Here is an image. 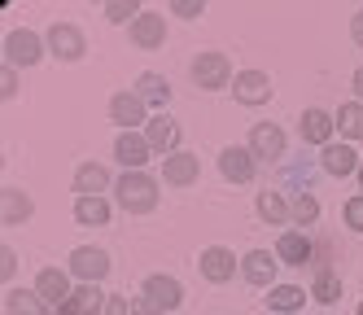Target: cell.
<instances>
[{"label": "cell", "mask_w": 363, "mask_h": 315, "mask_svg": "<svg viewBox=\"0 0 363 315\" xmlns=\"http://www.w3.org/2000/svg\"><path fill=\"white\" fill-rule=\"evenodd\" d=\"M13 272H18V254H13V250L5 245V250H0V276H5V280H9Z\"/></svg>", "instance_id": "obj_36"}, {"label": "cell", "mask_w": 363, "mask_h": 315, "mask_svg": "<svg viewBox=\"0 0 363 315\" xmlns=\"http://www.w3.org/2000/svg\"><path fill=\"white\" fill-rule=\"evenodd\" d=\"M333 118H337V131H342V140H363V101H346Z\"/></svg>", "instance_id": "obj_26"}, {"label": "cell", "mask_w": 363, "mask_h": 315, "mask_svg": "<svg viewBox=\"0 0 363 315\" xmlns=\"http://www.w3.org/2000/svg\"><path fill=\"white\" fill-rule=\"evenodd\" d=\"M44 57V40L35 31H9L5 35V62L18 70V66H35Z\"/></svg>", "instance_id": "obj_4"}, {"label": "cell", "mask_w": 363, "mask_h": 315, "mask_svg": "<svg viewBox=\"0 0 363 315\" xmlns=\"http://www.w3.org/2000/svg\"><path fill=\"white\" fill-rule=\"evenodd\" d=\"M232 92H237L241 105H263V101H272V79L263 70H241Z\"/></svg>", "instance_id": "obj_13"}, {"label": "cell", "mask_w": 363, "mask_h": 315, "mask_svg": "<svg viewBox=\"0 0 363 315\" xmlns=\"http://www.w3.org/2000/svg\"><path fill=\"white\" fill-rule=\"evenodd\" d=\"M315 219H320V201L311 197V193H302V197L294 201V223H298V228H311Z\"/></svg>", "instance_id": "obj_31"}, {"label": "cell", "mask_w": 363, "mask_h": 315, "mask_svg": "<svg viewBox=\"0 0 363 315\" xmlns=\"http://www.w3.org/2000/svg\"><path fill=\"white\" fill-rule=\"evenodd\" d=\"M250 153L254 158H284V131L276 127V123H254V131H250Z\"/></svg>", "instance_id": "obj_12"}, {"label": "cell", "mask_w": 363, "mask_h": 315, "mask_svg": "<svg viewBox=\"0 0 363 315\" xmlns=\"http://www.w3.org/2000/svg\"><path fill=\"white\" fill-rule=\"evenodd\" d=\"M201 175V158L197 153H171V158H162V179L167 184H175V189H189V184Z\"/></svg>", "instance_id": "obj_10"}, {"label": "cell", "mask_w": 363, "mask_h": 315, "mask_svg": "<svg viewBox=\"0 0 363 315\" xmlns=\"http://www.w3.org/2000/svg\"><path fill=\"white\" fill-rule=\"evenodd\" d=\"M258 215H263L267 223H284V219L294 215V206H284L280 193H258Z\"/></svg>", "instance_id": "obj_29"}, {"label": "cell", "mask_w": 363, "mask_h": 315, "mask_svg": "<svg viewBox=\"0 0 363 315\" xmlns=\"http://www.w3.org/2000/svg\"><path fill=\"white\" fill-rule=\"evenodd\" d=\"M31 215H35V201L22 193V189H5V193H0V223H5V228L27 223Z\"/></svg>", "instance_id": "obj_17"}, {"label": "cell", "mask_w": 363, "mask_h": 315, "mask_svg": "<svg viewBox=\"0 0 363 315\" xmlns=\"http://www.w3.org/2000/svg\"><path fill=\"white\" fill-rule=\"evenodd\" d=\"M114 193H118V206L127 215H149V210L158 206V179L145 175V171H127L114 184Z\"/></svg>", "instance_id": "obj_1"}, {"label": "cell", "mask_w": 363, "mask_h": 315, "mask_svg": "<svg viewBox=\"0 0 363 315\" xmlns=\"http://www.w3.org/2000/svg\"><path fill=\"white\" fill-rule=\"evenodd\" d=\"M110 118H114L123 131H132V127L149 123V118H145V101H140L136 92H114V101H110Z\"/></svg>", "instance_id": "obj_14"}, {"label": "cell", "mask_w": 363, "mask_h": 315, "mask_svg": "<svg viewBox=\"0 0 363 315\" xmlns=\"http://www.w3.org/2000/svg\"><path fill=\"white\" fill-rule=\"evenodd\" d=\"M228 79H232V66L223 52H197V62H193V84L201 92H215V88H228Z\"/></svg>", "instance_id": "obj_2"}, {"label": "cell", "mask_w": 363, "mask_h": 315, "mask_svg": "<svg viewBox=\"0 0 363 315\" xmlns=\"http://www.w3.org/2000/svg\"><path fill=\"white\" fill-rule=\"evenodd\" d=\"M145 298H153L162 311H175L179 302H184V284H179L175 276H149L145 280Z\"/></svg>", "instance_id": "obj_19"}, {"label": "cell", "mask_w": 363, "mask_h": 315, "mask_svg": "<svg viewBox=\"0 0 363 315\" xmlns=\"http://www.w3.org/2000/svg\"><path fill=\"white\" fill-rule=\"evenodd\" d=\"M311 236L306 232H280V241H276V258L280 262H294V267H306L311 262Z\"/></svg>", "instance_id": "obj_20"}, {"label": "cell", "mask_w": 363, "mask_h": 315, "mask_svg": "<svg viewBox=\"0 0 363 315\" xmlns=\"http://www.w3.org/2000/svg\"><path fill=\"white\" fill-rule=\"evenodd\" d=\"M350 84H354V92H359V101H363V66H359V70L350 74Z\"/></svg>", "instance_id": "obj_40"}, {"label": "cell", "mask_w": 363, "mask_h": 315, "mask_svg": "<svg viewBox=\"0 0 363 315\" xmlns=\"http://www.w3.org/2000/svg\"><path fill=\"white\" fill-rule=\"evenodd\" d=\"M350 35H354V44H363V9H359L354 22H350Z\"/></svg>", "instance_id": "obj_39"}, {"label": "cell", "mask_w": 363, "mask_h": 315, "mask_svg": "<svg viewBox=\"0 0 363 315\" xmlns=\"http://www.w3.org/2000/svg\"><path fill=\"white\" fill-rule=\"evenodd\" d=\"M106 315H132V302H127V298H110L106 302Z\"/></svg>", "instance_id": "obj_38"}, {"label": "cell", "mask_w": 363, "mask_h": 315, "mask_svg": "<svg viewBox=\"0 0 363 315\" xmlns=\"http://www.w3.org/2000/svg\"><path fill=\"white\" fill-rule=\"evenodd\" d=\"M311 298H320V302H337V298H342V280H337L328 267H320V272H315V289H311Z\"/></svg>", "instance_id": "obj_30"}, {"label": "cell", "mask_w": 363, "mask_h": 315, "mask_svg": "<svg viewBox=\"0 0 363 315\" xmlns=\"http://www.w3.org/2000/svg\"><path fill=\"white\" fill-rule=\"evenodd\" d=\"M219 171L232 184H250L254 179V153H250V145H228L219 153Z\"/></svg>", "instance_id": "obj_9"}, {"label": "cell", "mask_w": 363, "mask_h": 315, "mask_svg": "<svg viewBox=\"0 0 363 315\" xmlns=\"http://www.w3.org/2000/svg\"><path fill=\"white\" fill-rule=\"evenodd\" d=\"M106 18L110 22H127V18H140V5H136V0H110V5H106Z\"/></svg>", "instance_id": "obj_32"}, {"label": "cell", "mask_w": 363, "mask_h": 315, "mask_svg": "<svg viewBox=\"0 0 363 315\" xmlns=\"http://www.w3.org/2000/svg\"><path fill=\"white\" fill-rule=\"evenodd\" d=\"M0 92H5V96L18 92V70H13V66H5V74H0Z\"/></svg>", "instance_id": "obj_37"}, {"label": "cell", "mask_w": 363, "mask_h": 315, "mask_svg": "<svg viewBox=\"0 0 363 315\" xmlns=\"http://www.w3.org/2000/svg\"><path fill=\"white\" fill-rule=\"evenodd\" d=\"M145 140H149L153 153H162V158L179 153V127H175V118L171 114H153L145 123Z\"/></svg>", "instance_id": "obj_7"}, {"label": "cell", "mask_w": 363, "mask_h": 315, "mask_svg": "<svg viewBox=\"0 0 363 315\" xmlns=\"http://www.w3.org/2000/svg\"><path fill=\"white\" fill-rule=\"evenodd\" d=\"M320 162H324V171H328V175H337V179L359 175V167H363V162H359V153H354L350 145H328Z\"/></svg>", "instance_id": "obj_22"}, {"label": "cell", "mask_w": 363, "mask_h": 315, "mask_svg": "<svg viewBox=\"0 0 363 315\" xmlns=\"http://www.w3.org/2000/svg\"><path fill=\"white\" fill-rule=\"evenodd\" d=\"M70 272L79 276L84 284H96V280L110 276V254L96 250V245H79V250L70 254Z\"/></svg>", "instance_id": "obj_5"}, {"label": "cell", "mask_w": 363, "mask_h": 315, "mask_svg": "<svg viewBox=\"0 0 363 315\" xmlns=\"http://www.w3.org/2000/svg\"><path fill=\"white\" fill-rule=\"evenodd\" d=\"M149 140L145 136H136V131H123V136L114 140V158H118V162L127 167V171H140L145 162H149Z\"/></svg>", "instance_id": "obj_15"}, {"label": "cell", "mask_w": 363, "mask_h": 315, "mask_svg": "<svg viewBox=\"0 0 363 315\" xmlns=\"http://www.w3.org/2000/svg\"><path fill=\"white\" fill-rule=\"evenodd\" d=\"M359 184H363V167H359Z\"/></svg>", "instance_id": "obj_41"}, {"label": "cell", "mask_w": 363, "mask_h": 315, "mask_svg": "<svg viewBox=\"0 0 363 315\" xmlns=\"http://www.w3.org/2000/svg\"><path fill=\"white\" fill-rule=\"evenodd\" d=\"M201 276L211 280V284H223V280H232L237 276V254L232 250H223V245H211V250H201Z\"/></svg>", "instance_id": "obj_11"}, {"label": "cell", "mask_w": 363, "mask_h": 315, "mask_svg": "<svg viewBox=\"0 0 363 315\" xmlns=\"http://www.w3.org/2000/svg\"><path fill=\"white\" fill-rule=\"evenodd\" d=\"M162 40H167V18L145 9V13L132 22V44H136V48H158Z\"/></svg>", "instance_id": "obj_18"}, {"label": "cell", "mask_w": 363, "mask_h": 315, "mask_svg": "<svg viewBox=\"0 0 363 315\" xmlns=\"http://www.w3.org/2000/svg\"><path fill=\"white\" fill-rule=\"evenodd\" d=\"M106 294H101V289L96 284H79V289H74V294H70V302L57 311V315H106Z\"/></svg>", "instance_id": "obj_16"}, {"label": "cell", "mask_w": 363, "mask_h": 315, "mask_svg": "<svg viewBox=\"0 0 363 315\" xmlns=\"http://www.w3.org/2000/svg\"><path fill=\"white\" fill-rule=\"evenodd\" d=\"M132 315H167L153 298H132Z\"/></svg>", "instance_id": "obj_35"}, {"label": "cell", "mask_w": 363, "mask_h": 315, "mask_svg": "<svg viewBox=\"0 0 363 315\" xmlns=\"http://www.w3.org/2000/svg\"><path fill=\"white\" fill-rule=\"evenodd\" d=\"M48 48H53L57 62H79L84 52H88L84 31H79V26H70V22H53V26H48Z\"/></svg>", "instance_id": "obj_3"}, {"label": "cell", "mask_w": 363, "mask_h": 315, "mask_svg": "<svg viewBox=\"0 0 363 315\" xmlns=\"http://www.w3.org/2000/svg\"><path fill=\"white\" fill-rule=\"evenodd\" d=\"M346 228H354V232H363V193L346 201Z\"/></svg>", "instance_id": "obj_33"}, {"label": "cell", "mask_w": 363, "mask_h": 315, "mask_svg": "<svg viewBox=\"0 0 363 315\" xmlns=\"http://www.w3.org/2000/svg\"><path fill=\"white\" fill-rule=\"evenodd\" d=\"M35 294L48 302V306H66L70 302V294H74V289H70V272H62V267H44L40 276H35Z\"/></svg>", "instance_id": "obj_8"}, {"label": "cell", "mask_w": 363, "mask_h": 315, "mask_svg": "<svg viewBox=\"0 0 363 315\" xmlns=\"http://www.w3.org/2000/svg\"><path fill=\"white\" fill-rule=\"evenodd\" d=\"M106 189H110V171L101 162H84L79 171H74V193L79 197H101Z\"/></svg>", "instance_id": "obj_23"}, {"label": "cell", "mask_w": 363, "mask_h": 315, "mask_svg": "<svg viewBox=\"0 0 363 315\" xmlns=\"http://www.w3.org/2000/svg\"><path fill=\"white\" fill-rule=\"evenodd\" d=\"M359 315H363V302H359Z\"/></svg>", "instance_id": "obj_42"}, {"label": "cell", "mask_w": 363, "mask_h": 315, "mask_svg": "<svg viewBox=\"0 0 363 315\" xmlns=\"http://www.w3.org/2000/svg\"><path fill=\"white\" fill-rule=\"evenodd\" d=\"M136 96H140L145 105H167V101H171V84H167L162 74H153V70H149V74L136 79Z\"/></svg>", "instance_id": "obj_27"}, {"label": "cell", "mask_w": 363, "mask_h": 315, "mask_svg": "<svg viewBox=\"0 0 363 315\" xmlns=\"http://www.w3.org/2000/svg\"><path fill=\"white\" fill-rule=\"evenodd\" d=\"M267 306L280 311V315L302 311V306H306V289H298V284H276V289H272V298H267Z\"/></svg>", "instance_id": "obj_28"}, {"label": "cell", "mask_w": 363, "mask_h": 315, "mask_svg": "<svg viewBox=\"0 0 363 315\" xmlns=\"http://www.w3.org/2000/svg\"><path fill=\"white\" fill-rule=\"evenodd\" d=\"M333 131H337V118L333 114H324V110H306L302 114V140L306 145H333Z\"/></svg>", "instance_id": "obj_21"}, {"label": "cell", "mask_w": 363, "mask_h": 315, "mask_svg": "<svg viewBox=\"0 0 363 315\" xmlns=\"http://www.w3.org/2000/svg\"><path fill=\"white\" fill-rule=\"evenodd\" d=\"M206 5H201V0H175V5H171V13H179V18H197Z\"/></svg>", "instance_id": "obj_34"}, {"label": "cell", "mask_w": 363, "mask_h": 315, "mask_svg": "<svg viewBox=\"0 0 363 315\" xmlns=\"http://www.w3.org/2000/svg\"><path fill=\"white\" fill-rule=\"evenodd\" d=\"M5 311L9 315H48V302L35 294V289H9V294H5Z\"/></svg>", "instance_id": "obj_24"}, {"label": "cell", "mask_w": 363, "mask_h": 315, "mask_svg": "<svg viewBox=\"0 0 363 315\" xmlns=\"http://www.w3.org/2000/svg\"><path fill=\"white\" fill-rule=\"evenodd\" d=\"M74 219L84 228H106L110 223V201L106 197H79L74 201Z\"/></svg>", "instance_id": "obj_25"}, {"label": "cell", "mask_w": 363, "mask_h": 315, "mask_svg": "<svg viewBox=\"0 0 363 315\" xmlns=\"http://www.w3.org/2000/svg\"><path fill=\"white\" fill-rule=\"evenodd\" d=\"M276 267H280V258L272 254V250H250L245 258H241V276L254 284V289H276L272 280H276Z\"/></svg>", "instance_id": "obj_6"}]
</instances>
